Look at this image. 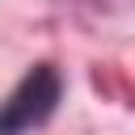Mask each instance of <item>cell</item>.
<instances>
[{"label":"cell","instance_id":"6da1fadb","mask_svg":"<svg viewBox=\"0 0 135 135\" xmlns=\"http://www.w3.org/2000/svg\"><path fill=\"white\" fill-rule=\"evenodd\" d=\"M59 97H63L59 72H55L51 63L30 68V72L17 80V89L0 101V135H25V131L42 127V122L55 114Z\"/></svg>","mask_w":135,"mask_h":135}]
</instances>
